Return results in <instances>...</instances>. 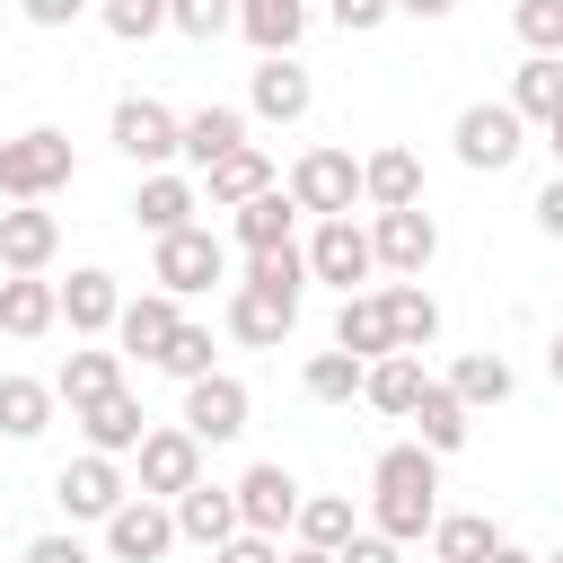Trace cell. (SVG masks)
<instances>
[{
    "instance_id": "obj_15",
    "label": "cell",
    "mask_w": 563,
    "mask_h": 563,
    "mask_svg": "<svg viewBox=\"0 0 563 563\" xmlns=\"http://www.w3.org/2000/svg\"><path fill=\"white\" fill-rule=\"evenodd\" d=\"M53 290H62V325H70V334H88V343L114 334V317H123V282H114L106 264H79V273L53 282Z\"/></svg>"
},
{
    "instance_id": "obj_14",
    "label": "cell",
    "mask_w": 563,
    "mask_h": 563,
    "mask_svg": "<svg viewBox=\"0 0 563 563\" xmlns=\"http://www.w3.org/2000/svg\"><path fill=\"white\" fill-rule=\"evenodd\" d=\"M246 106L264 123H299L317 106V79L299 70V53H255V79H246Z\"/></svg>"
},
{
    "instance_id": "obj_25",
    "label": "cell",
    "mask_w": 563,
    "mask_h": 563,
    "mask_svg": "<svg viewBox=\"0 0 563 563\" xmlns=\"http://www.w3.org/2000/svg\"><path fill=\"white\" fill-rule=\"evenodd\" d=\"M264 185H273V158H264L255 141H238L229 158H211V167H202V202H211V211H238V202H255Z\"/></svg>"
},
{
    "instance_id": "obj_4",
    "label": "cell",
    "mask_w": 563,
    "mask_h": 563,
    "mask_svg": "<svg viewBox=\"0 0 563 563\" xmlns=\"http://www.w3.org/2000/svg\"><path fill=\"white\" fill-rule=\"evenodd\" d=\"M150 282H158L167 299H194V290L229 282V246H220L202 220H185V229H167V238H158V255H150Z\"/></svg>"
},
{
    "instance_id": "obj_6",
    "label": "cell",
    "mask_w": 563,
    "mask_h": 563,
    "mask_svg": "<svg viewBox=\"0 0 563 563\" xmlns=\"http://www.w3.org/2000/svg\"><path fill=\"white\" fill-rule=\"evenodd\" d=\"M132 466H141L132 484H141L150 501H176L185 484H202V440H194L185 422H150L141 449H132Z\"/></svg>"
},
{
    "instance_id": "obj_7",
    "label": "cell",
    "mask_w": 563,
    "mask_h": 563,
    "mask_svg": "<svg viewBox=\"0 0 563 563\" xmlns=\"http://www.w3.org/2000/svg\"><path fill=\"white\" fill-rule=\"evenodd\" d=\"M369 255H378V273L422 282V264L440 255V220H431L422 202H405V211H369Z\"/></svg>"
},
{
    "instance_id": "obj_48",
    "label": "cell",
    "mask_w": 563,
    "mask_h": 563,
    "mask_svg": "<svg viewBox=\"0 0 563 563\" xmlns=\"http://www.w3.org/2000/svg\"><path fill=\"white\" fill-rule=\"evenodd\" d=\"M26 563H88V545H79V537H35Z\"/></svg>"
},
{
    "instance_id": "obj_3",
    "label": "cell",
    "mask_w": 563,
    "mask_h": 563,
    "mask_svg": "<svg viewBox=\"0 0 563 563\" xmlns=\"http://www.w3.org/2000/svg\"><path fill=\"white\" fill-rule=\"evenodd\" d=\"M449 141H457V167H475V176H501V167L528 150V123H519V106H510V97H475V106H457Z\"/></svg>"
},
{
    "instance_id": "obj_16",
    "label": "cell",
    "mask_w": 563,
    "mask_h": 563,
    "mask_svg": "<svg viewBox=\"0 0 563 563\" xmlns=\"http://www.w3.org/2000/svg\"><path fill=\"white\" fill-rule=\"evenodd\" d=\"M62 255V220L44 202H9L0 211V273H44Z\"/></svg>"
},
{
    "instance_id": "obj_35",
    "label": "cell",
    "mask_w": 563,
    "mask_h": 563,
    "mask_svg": "<svg viewBox=\"0 0 563 563\" xmlns=\"http://www.w3.org/2000/svg\"><path fill=\"white\" fill-rule=\"evenodd\" d=\"M510 106H519V123H554L563 114V53H528L510 79Z\"/></svg>"
},
{
    "instance_id": "obj_10",
    "label": "cell",
    "mask_w": 563,
    "mask_h": 563,
    "mask_svg": "<svg viewBox=\"0 0 563 563\" xmlns=\"http://www.w3.org/2000/svg\"><path fill=\"white\" fill-rule=\"evenodd\" d=\"M167 545H176V510H167V501L123 493V501L106 510V554H114V563H167Z\"/></svg>"
},
{
    "instance_id": "obj_51",
    "label": "cell",
    "mask_w": 563,
    "mask_h": 563,
    "mask_svg": "<svg viewBox=\"0 0 563 563\" xmlns=\"http://www.w3.org/2000/svg\"><path fill=\"white\" fill-rule=\"evenodd\" d=\"M282 563H334V554H325V545H290Z\"/></svg>"
},
{
    "instance_id": "obj_27",
    "label": "cell",
    "mask_w": 563,
    "mask_h": 563,
    "mask_svg": "<svg viewBox=\"0 0 563 563\" xmlns=\"http://www.w3.org/2000/svg\"><path fill=\"white\" fill-rule=\"evenodd\" d=\"M405 422H413V440H422L431 457H457V449H466V431H475V413L457 405V387H449V378H431V387H422V405H413Z\"/></svg>"
},
{
    "instance_id": "obj_30",
    "label": "cell",
    "mask_w": 563,
    "mask_h": 563,
    "mask_svg": "<svg viewBox=\"0 0 563 563\" xmlns=\"http://www.w3.org/2000/svg\"><path fill=\"white\" fill-rule=\"evenodd\" d=\"M53 378H26V369H0V431L9 440H44L53 431Z\"/></svg>"
},
{
    "instance_id": "obj_41",
    "label": "cell",
    "mask_w": 563,
    "mask_h": 563,
    "mask_svg": "<svg viewBox=\"0 0 563 563\" xmlns=\"http://www.w3.org/2000/svg\"><path fill=\"white\" fill-rule=\"evenodd\" d=\"M167 26H176V35H194V44H211V35H229V26H238V0H167Z\"/></svg>"
},
{
    "instance_id": "obj_40",
    "label": "cell",
    "mask_w": 563,
    "mask_h": 563,
    "mask_svg": "<svg viewBox=\"0 0 563 563\" xmlns=\"http://www.w3.org/2000/svg\"><path fill=\"white\" fill-rule=\"evenodd\" d=\"M510 35L528 53H563V0H510Z\"/></svg>"
},
{
    "instance_id": "obj_20",
    "label": "cell",
    "mask_w": 563,
    "mask_h": 563,
    "mask_svg": "<svg viewBox=\"0 0 563 563\" xmlns=\"http://www.w3.org/2000/svg\"><path fill=\"white\" fill-rule=\"evenodd\" d=\"M361 202H369V211H405V202H422V158H413L405 141L369 150V158H361Z\"/></svg>"
},
{
    "instance_id": "obj_2",
    "label": "cell",
    "mask_w": 563,
    "mask_h": 563,
    "mask_svg": "<svg viewBox=\"0 0 563 563\" xmlns=\"http://www.w3.org/2000/svg\"><path fill=\"white\" fill-rule=\"evenodd\" d=\"M70 176H79V150H70V132L35 123V132L0 141V194H9V202H53Z\"/></svg>"
},
{
    "instance_id": "obj_29",
    "label": "cell",
    "mask_w": 563,
    "mask_h": 563,
    "mask_svg": "<svg viewBox=\"0 0 563 563\" xmlns=\"http://www.w3.org/2000/svg\"><path fill=\"white\" fill-rule=\"evenodd\" d=\"M334 352H352V361L396 352V334H387V299H378V290H343V308H334Z\"/></svg>"
},
{
    "instance_id": "obj_54",
    "label": "cell",
    "mask_w": 563,
    "mask_h": 563,
    "mask_svg": "<svg viewBox=\"0 0 563 563\" xmlns=\"http://www.w3.org/2000/svg\"><path fill=\"white\" fill-rule=\"evenodd\" d=\"M537 563H563V554H537Z\"/></svg>"
},
{
    "instance_id": "obj_44",
    "label": "cell",
    "mask_w": 563,
    "mask_h": 563,
    "mask_svg": "<svg viewBox=\"0 0 563 563\" xmlns=\"http://www.w3.org/2000/svg\"><path fill=\"white\" fill-rule=\"evenodd\" d=\"M334 563H405V545H396V537H378V528H352V537L334 545Z\"/></svg>"
},
{
    "instance_id": "obj_37",
    "label": "cell",
    "mask_w": 563,
    "mask_h": 563,
    "mask_svg": "<svg viewBox=\"0 0 563 563\" xmlns=\"http://www.w3.org/2000/svg\"><path fill=\"white\" fill-rule=\"evenodd\" d=\"M352 528H361V519H352V493H299V519H290L299 545H325V554H334Z\"/></svg>"
},
{
    "instance_id": "obj_38",
    "label": "cell",
    "mask_w": 563,
    "mask_h": 563,
    "mask_svg": "<svg viewBox=\"0 0 563 563\" xmlns=\"http://www.w3.org/2000/svg\"><path fill=\"white\" fill-rule=\"evenodd\" d=\"M299 317L282 308V299H264V290H229V334L238 343H282Z\"/></svg>"
},
{
    "instance_id": "obj_9",
    "label": "cell",
    "mask_w": 563,
    "mask_h": 563,
    "mask_svg": "<svg viewBox=\"0 0 563 563\" xmlns=\"http://www.w3.org/2000/svg\"><path fill=\"white\" fill-rule=\"evenodd\" d=\"M246 413H255L246 378H229V369H202V378H185V431H194L202 449L238 440V431H246Z\"/></svg>"
},
{
    "instance_id": "obj_36",
    "label": "cell",
    "mask_w": 563,
    "mask_h": 563,
    "mask_svg": "<svg viewBox=\"0 0 563 563\" xmlns=\"http://www.w3.org/2000/svg\"><path fill=\"white\" fill-rule=\"evenodd\" d=\"M290 220H299V202H290L282 185H264L255 202H238V211H229L238 246H282V238H290Z\"/></svg>"
},
{
    "instance_id": "obj_46",
    "label": "cell",
    "mask_w": 563,
    "mask_h": 563,
    "mask_svg": "<svg viewBox=\"0 0 563 563\" xmlns=\"http://www.w3.org/2000/svg\"><path fill=\"white\" fill-rule=\"evenodd\" d=\"M537 229H545V238H563V167L537 185Z\"/></svg>"
},
{
    "instance_id": "obj_45",
    "label": "cell",
    "mask_w": 563,
    "mask_h": 563,
    "mask_svg": "<svg viewBox=\"0 0 563 563\" xmlns=\"http://www.w3.org/2000/svg\"><path fill=\"white\" fill-rule=\"evenodd\" d=\"M211 563H282V537L238 528V537H220V545H211Z\"/></svg>"
},
{
    "instance_id": "obj_13",
    "label": "cell",
    "mask_w": 563,
    "mask_h": 563,
    "mask_svg": "<svg viewBox=\"0 0 563 563\" xmlns=\"http://www.w3.org/2000/svg\"><path fill=\"white\" fill-rule=\"evenodd\" d=\"M229 493H238V528H255V537H282V528L299 519V475H290L282 457H255Z\"/></svg>"
},
{
    "instance_id": "obj_32",
    "label": "cell",
    "mask_w": 563,
    "mask_h": 563,
    "mask_svg": "<svg viewBox=\"0 0 563 563\" xmlns=\"http://www.w3.org/2000/svg\"><path fill=\"white\" fill-rule=\"evenodd\" d=\"M238 35H246L255 53H299L308 0H238Z\"/></svg>"
},
{
    "instance_id": "obj_21",
    "label": "cell",
    "mask_w": 563,
    "mask_h": 563,
    "mask_svg": "<svg viewBox=\"0 0 563 563\" xmlns=\"http://www.w3.org/2000/svg\"><path fill=\"white\" fill-rule=\"evenodd\" d=\"M194 211H202V185H194V176H176V167H150V176H141V194H132V220H141L150 238L185 229Z\"/></svg>"
},
{
    "instance_id": "obj_43",
    "label": "cell",
    "mask_w": 563,
    "mask_h": 563,
    "mask_svg": "<svg viewBox=\"0 0 563 563\" xmlns=\"http://www.w3.org/2000/svg\"><path fill=\"white\" fill-rule=\"evenodd\" d=\"M325 18H334L343 35H378V26L396 18V0H325Z\"/></svg>"
},
{
    "instance_id": "obj_33",
    "label": "cell",
    "mask_w": 563,
    "mask_h": 563,
    "mask_svg": "<svg viewBox=\"0 0 563 563\" xmlns=\"http://www.w3.org/2000/svg\"><path fill=\"white\" fill-rule=\"evenodd\" d=\"M449 387H457V405H466V413H484V405H510V387H519V378H510V361H501V352H457V361H449Z\"/></svg>"
},
{
    "instance_id": "obj_52",
    "label": "cell",
    "mask_w": 563,
    "mask_h": 563,
    "mask_svg": "<svg viewBox=\"0 0 563 563\" xmlns=\"http://www.w3.org/2000/svg\"><path fill=\"white\" fill-rule=\"evenodd\" d=\"M545 150H554V167H563V114H554V123H545Z\"/></svg>"
},
{
    "instance_id": "obj_50",
    "label": "cell",
    "mask_w": 563,
    "mask_h": 563,
    "mask_svg": "<svg viewBox=\"0 0 563 563\" xmlns=\"http://www.w3.org/2000/svg\"><path fill=\"white\" fill-rule=\"evenodd\" d=\"M484 563H537V554H528V545H510V537H501V545H493V554H484Z\"/></svg>"
},
{
    "instance_id": "obj_8",
    "label": "cell",
    "mask_w": 563,
    "mask_h": 563,
    "mask_svg": "<svg viewBox=\"0 0 563 563\" xmlns=\"http://www.w3.org/2000/svg\"><path fill=\"white\" fill-rule=\"evenodd\" d=\"M299 255H308V282H334V290H361V282L378 273V255H369V229H361L352 211H334V220H317Z\"/></svg>"
},
{
    "instance_id": "obj_11",
    "label": "cell",
    "mask_w": 563,
    "mask_h": 563,
    "mask_svg": "<svg viewBox=\"0 0 563 563\" xmlns=\"http://www.w3.org/2000/svg\"><path fill=\"white\" fill-rule=\"evenodd\" d=\"M176 106H158V97H114V114H106V132H114V150L132 158V167H167L176 158Z\"/></svg>"
},
{
    "instance_id": "obj_19",
    "label": "cell",
    "mask_w": 563,
    "mask_h": 563,
    "mask_svg": "<svg viewBox=\"0 0 563 563\" xmlns=\"http://www.w3.org/2000/svg\"><path fill=\"white\" fill-rule=\"evenodd\" d=\"M238 141H246V106H194V114L176 123V158H185L194 176H202L211 158H229Z\"/></svg>"
},
{
    "instance_id": "obj_22",
    "label": "cell",
    "mask_w": 563,
    "mask_h": 563,
    "mask_svg": "<svg viewBox=\"0 0 563 563\" xmlns=\"http://www.w3.org/2000/svg\"><path fill=\"white\" fill-rule=\"evenodd\" d=\"M176 325H185L176 299H167V290H141V299H123V317H114V352H123V361H158Z\"/></svg>"
},
{
    "instance_id": "obj_1",
    "label": "cell",
    "mask_w": 563,
    "mask_h": 563,
    "mask_svg": "<svg viewBox=\"0 0 563 563\" xmlns=\"http://www.w3.org/2000/svg\"><path fill=\"white\" fill-rule=\"evenodd\" d=\"M431 519H440V457L422 440L378 449V466H369V528L396 537V545H422Z\"/></svg>"
},
{
    "instance_id": "obj_34",
    "label": "cell",
    "mask_w": 563,
    "mask_h": 563,
    "mask_svg": "<svg viewBox=\"0 0 563 563\" xmlns=\"http://www.w3.org/2000/svg\"><path fill=\"white\" fill-rule=\"evenodd\" d=\"M493 545H501V528L484 510H440L431 519V563H484Z\"/></svg>"
},
{
    "instance_id": "obj_53",
    "label": "cell",
    "mask_w": 563,
    "mask_h": 563,
    "mask_svg": "<svg viewBox=\"0 0 563 563\" xmlns=\"http://www.w3.org/2000/svg\"><path fill=\"white\" fill-rule=\"evenodd\" d=\"M545 369H554V387H563V334H554V343H545Z\"/></svg>"
},
{
    "instance_id": "obj_18",
    "label": "cell",
    "mask_w": 563,
    "mask_h": 563,
    "mask_svg": "<svg viewBox=\"0 0 563 563\" xmlns=\"http://www.w3.org/2000/svg\"><path fill=\"white\" fill-rule=\"evenodd\" d=\"M422 387H431V369H422V352H378V361L361 369V405H378L387 422H405V413L422 405Z\"/></svg>"
},
{
    "instance_id": "obj_49",
    "label": "cell",
    "mask_w": 563,
    "mask_h": 563,
    "mask_svg": "<svg viewBox=\"0 0 563 563\" xmlns=\"http://www.w3.org/2000/svg\"><path fill=\"white\" fill-rule=\"evenodd\" d=\"M449 9H457V0H396V18H422V26H440Z\"/></svg>"
},
{
    "instance_id": "obj_17",
    "label": "cell",
    "mask_w": 563,
    "mask_h": 563,
    "mask_svg": "<svg viewBox=\"0 0 563 563\" xmlns=\"http://www.w3.org/2000/svg\"><path fill=\"white\" fill-rule=\"evenodd\" d=\"M53 325H62V290L44 273H0V334L9 343H35Z\"/></svg>"
},
{
    "instance_id": "obj_24",
    "label": "cell",
    "mask_w": 563,
    "mask_h": 563,
    "mask_svg": "<svg viewBox=\"0 0 563 563\" xmlns=\"http://www.w3.org/2000/svg\"><path fill=\"white\" fill-rule=\"evenodd\" d=\"M167 510H176V537L202 545V554H211L220 537H238V493H229V484H185Z\"/></svg>"
},
{
    "instance_id": "obj_23",
    "label": "cell",
    "mask_w": 563,
    "mask_h": 563,
    "mask_svg": "<svg viewBox=\"0 0 563 563\" xmlns=\"http://www.w3.org/2000/svg\"><path fill=\"white\" fill-rule=\"evenodd\" d=\"M70 422H79V431H88V449H106V457H132V449H141V431H150V413H141V396H132V387H114V396L79 405Z\"/></svg>"
},
{
    "instance_id": "obj_12",
    "label": "cell",
    "mask_w": 563,
    "mask_h": 563,
    "mask_svg": "<svg viewBox=\"0 0 563 563\" xmlns=\"http://www.w3.org/2000/svg\"><path fill=\"white\" fill-rule=\"evenodd\" d=\"M123 493H132V484H123V457H106V449H79V457L53 475L62 519H97V528H106V510H114Z\"/></svg>"
},
{
    "instance_id": "obj_28",
    "label": "cell",
    "mask_w": 563,
    "mask_h": 563,
    "mask_svg": "<svg viewBox=\"0 0 563 563\" xmlns=\"http://www.w3.org/2000/svg\"><path fill=\"white\" fill-rule=\"evenodd\" d=\"M238 290H264V299H282L290 317H299V290H308V255H299V238H282V246H246V282Z\"/></svg>"
},
{
    "instance_id": "obj_26",
    "label": "cell",
    "mask_w": 563,
    "mask_h": 563,
    "mask_svg": "<svg viewBox=\"0 0 563 563\" xmlns=\"http://www.w3.org/2000/svg\"><path fill=\"white\" fill-rule=\"evenodd\" d=\"M114 387H123V352H114V343H79V352L53 369V396H62L70 413L97 405V396H114Z\"/></svg>"
},
{
    "instance_id": "obj_47",
    "label": "cell",
    "mask_w": 563,
    "mask_h": 563,
    "mask_svg": "<svg viewBox=\"0 0 563 563\" xmlns=\"http://www.w3.org/2000/svg\"><path fill=\"white\" fill-rule=\"evenodd\" d=\"M26 9V26H70V18H88V0H18Z\"/></svg>"
},
{
    "instance_id": "obj_42",
    "label": "cell",
    "mask_w": 563,
    "mask_h": 563,
    "mask_svg": "<svg viewBox=\"0 0 563 563\" xmlns=\"http://www.w3.org/2000/svg\"><path fill=\"white\" fill-rule=\"evenodd\" d=\"M150 369H167V378H202V369H211V325H176L167 352H158Z\"/></svg>"
},
{
    "instance_id": "obj_5",
    "label": "cell",
    "mask_w": 563,
    "mask_h": 563,
    "mask_svg": "<svg viewBox=\"0 0 563 563\" xmlns=\"http://www.w3.org/2000/svg\"><path fill=\"white\" fill-rule=\"evenodd\" d=\"M282 194H290L308 220H334V211H352V202H361V158H352V150H299Z\"/></svg>"
},
{
    "instance_id": "obj_39",
    "label": "cell",
    "mask_w": 563,
    "mask_h": 563,
    "mask_svg": "<svg viewBox=\"0 0 563 563\" xmlns=\"http://www.w3.org/2000/svg\"><path fill=\"white\" fill-rule=\"evenodd\" d=\"M361 369H369V361H352V352H308L299 387H308V405H352V396H361Z\"/></svg>"
},
{
    "instance_id": "obj_31",
    "label": "cell",
    "mask_w": 563,
    "mask_h": 563,
    "mask_svg": "<svg viewBox=\"0 0 563 563\" xmlns=\"http://www.w3.org/2000/svg\"><path fill=\"white\" fill-rule=\"evenodd\" d=\"M378 299H387V334H396V352H431V343H440V299H431L422 282H387Z\"/></svg>"
}]
</instances>
